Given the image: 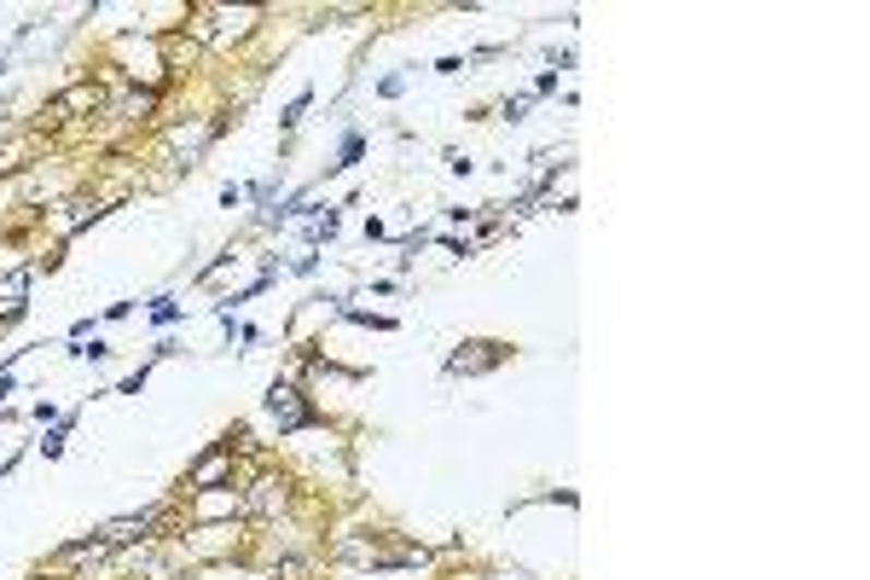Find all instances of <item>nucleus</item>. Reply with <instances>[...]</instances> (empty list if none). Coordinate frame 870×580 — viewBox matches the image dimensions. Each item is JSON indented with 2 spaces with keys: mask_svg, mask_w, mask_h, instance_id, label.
<instances>
[{
  "mask_svg": "<svg viewBox=\"0 0 870 580\" xmlns=\"http://www.w3.org/2000/svg\"><path fill=\"white\" fill-rule=\"evenodd\" d=\"M267 418L279 424V436H296V429H308V424L320 418V413H313V406L302 401V389L273 383V389H267Z\"/></svg>",
  "mask_w": 870,
  "mask_h": 580,
  "instance_id": "obj_1",
  "label": "nucleus"
},
{
  "mask_svg": "<svg viewBox=\"0 0 870 580\" xmlns=\"http://www.w3.org/2000/svg\"><path fill=\"white\" fill-rule=\"evenodd\" d=\"M163 522V511H140V517H117V522H105L99 529V546L105 552H117V546H140L145 534H152Z\"/></svg>",
  "mask_w": 870,
  "mask_h": 580,
  "instance_id": "obj_2",
  "label": "nucleus"
},
{
  "mask_svg": "<svg viewBox=\"0 0 870 580\" xmlns=\"http://www.w3.org/2000/svg\"><path fill=\"white\" fill-rule=\"evenodd\" d=\"M505 354H511L505 343H465V348H458L453 360H448V371H453V378H476V371L505 366Z\"/></svg>",
  "mask_w": 870,
  "mask_h": 580,
  "instance_id": "obj_3",
  "label": "nucleus"
},
{
  "mask_svg": "<svg viewBox=\"0 0 870 580\" xmlns=\"http://www.w3.org/2000/svg\"><path fill=\"white\" fill-rule=\"evenodd\" d=\"M227 471H233V447L221 441V447H210V453L192 464L187 488H192V494H210V488H221V482H227Z\"/></svg>",
  "mask_w": 870,
  "mask_h": 580,
  "instance_id": "obj_4",
  "label": "nucleus"
},
{
  "mask_svg": "<svg viewBox=\"0 0 870 580\" xmlns=\"http://www.w3.org/2000/svg\"><path fill=\"white\" fill-rule=\"evenodd\" d=\"M99 105H105V87H99V82H82V87H70L64 99L47 110V117H64V110H99Z\"/></svg>",
  "mask_w": 870,
  "mask_h": 580,
  "instance_id": "obj_5",
  "label": "nucleus"
},
{
  "mask_svg": "<svg viewBox=\"0 0 870 580\" xmlns=\"http://www.w3.org/2000/svg\"><path fill=\"white\" fill-rule=\"evenodd\" d=\"M273 505H285V482L262 476V482H255V488L245 494V511H255V517H262V511H273Z\"/></svg>",
  "mask_w": 870,
  "mask_h": 580,
  "instance_id": "obj_6",
  "label": "nucleus"
},
{
  "mask_svg": "<svg viewBox=\"0 0 870 580\" xmlns=\"http://www.w3.org/2000/svg\"><path fill=\"white\" fill-rule=\"evenodd\" d=\"M331 233H337V210H331V203H313V215H302V238L320 245V238H331Z\"/></svg>",
  "mask_w": 870,
  "mask_h": 580,
  "instance_id": "obj_7",
  "label": "nucleus"
},
{
  "mask_svg": "<svg viewBox=\"0 0 870 580\" xmlns=\"http://www.w3.org/2000/svg\"><path fill=\"white\" fill-rule=\"evenodd\" d=\"M157 110V93H128L122 99V117H134V122H145Z\"/></svg>",
  "mask_w": 870,
  "mask_h": 580,
  "instance_id": "obj_8",
  "label": "nucleus"
},
{
  "mask_svg": "<svg viewBox=\"0 0 870 580\" xmlns=\"http://www.w3.org/2000/svg\"><path fill=\"white\" fill-rule=\"evenodd\" d=\"M360 157H366V140H360V134H348V140H343V152H337V163H325V168L337 175V168H355Z\"/></svg>",
  "mask_w": 870,
  "mask_h": 580,
  "instance_id": "obj_9",
  "label": "nucleus"
},
{
  "mask_svg": "<svg viewBox=\"0 0 870 580\" xmlns=\"http://www.w3.org/2000/svg\"><path fill=\"white\" fill-rule=\"evenodd\" d=\"M528 105H534V93H516V99H505V117H511V122H523V117H528Z\"/></svg>",
  "mask_w": 870,
  "mask_h": 580,
  "instance_id": "obj_10",
  "label": "nucleus"
},
{
  "mask_svg": "<svg viewBox=\"0 0 870 580\" xmlns=\"http://www.w3.org/2000/svg\"><path fill=\"white\" fill-rule=\"evenodd\" d=\"M302 110H308V93H296V99L285 105V117H279V122H285V128H296V122H302Z\"/></svg>",
  "mask_w": 870,
  "mask_h": 580,
  "instance_id": "obj_11",
  "label": "nucleus"
},
{
  "mask_svg": "<svg viewBox=\"0 0 870 580\" xmlns=\"http://www.w3.org/2000/svg\"><path fill=\"white\" fill-rule=\"evenodd\" d=\"M152 320H157V325H169V320H180V303H169V296H163V303L152 308Z\"/></svg>",
  "mask_w": 870,
  "mask_h": 580,
  "instance_id": "obj_12",
  "label": "nucleus"
},
{
  "mask_svg": "<svg viewBox=\"0 0 870 580\" xmlns=\"http://www.w3.org/2000/svg\"><path fill=\"white\" fill-rule=\"evenodd\" d=\"M64 424H70V418H64ZM64 424H59V429H52V436L41 441V453H47V459H59V453H64Z\"/></svg>",
  "mask_w": 870,
  "mask_h": 580,
  "instance_id": "obj_13",
  "label": "nucleus"
},
{
  "mask_svg": "<svg viewBox=\"0 0 870 580\" xmlns=\"http://www.w3.org/2000/svg\"><path fill=\"white\" fill-rule=\"evenodd\" d=\"M378 93H383V99H401V93H406V76H383Z\"/></svg>",
  "mask_w": 870,
  "mask_h": 580,
  "instance_id": "obj_14",
  "label": "nucleus"
}]
</instances>
